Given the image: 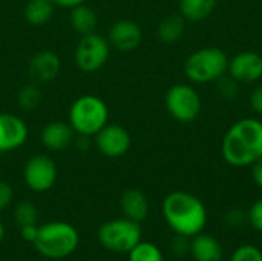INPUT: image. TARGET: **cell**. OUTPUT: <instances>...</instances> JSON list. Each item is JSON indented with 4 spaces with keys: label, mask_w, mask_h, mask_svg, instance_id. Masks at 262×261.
I'll use <instances>...</instances> for the list:
<instances>
[{
    "label": "cell",
    "mask_w": 262,
    "mask_h": 261,
    "mask_svg": "<svg viewBox=\"0 0 262 261\" xmlns=\"http://www.w3.org/2000/svg\"><path fill=\"white\" fill-rule=\"evenodd\" d=\"M221 155L233 168H247L262 158V122L247 117L235 122L223 137Z\"/></svg>",
    "instance_id": "6da1fadb"
},
{
    "label": "cell",
    "mask_w": 262,
    "mask_h": 261,
    "mask_svg": "<svg viewBox=\"0 0 262 261\" xmlns=\"http://www.w3.org/2000/svg\"><path fill=\"white\" fill-rule=\"evenodd\" d=\"M163 217L169 228L183 237L192 238L203 232L207 223V211L204 203L193 194L186 191H173L163 200Z\"/></svg>",
    "instance_id": "7a4b0ae2"
},
{
    "label": "cell",
    "mask_w": 262,
    "mask_h": 261,
    "mask_svg": "<svg viewBox=\"0 0 262 261\" xmlns=\"http://www.w3.org/2000/svg\"><path fill=\"white\" fill-rule=\"evenodd\" d=\"M80 237L77 229L66 222H49L38 226L34 248L37 252L51 260H60L72 255L78 248Z\"/></svg>",
    "instance_id": "3957f363"
},
{
    "label": "cell",
    "mask_w": 262,
    "mask_h": 261,
    "mask_svg": "<svg viewBox=\"0 0 262 261\" xmlns=\"http://www.w3.org/2000/svg\"><path fill=\"white\" fill-rule=\"evenodd\" d=\"M68 123L75 134L81 137H94L109 123V108L98 95H80L69 106Z\"/></svg>",
    "instance_id": "277c9868"
},
{
    "label": "cell",
    "mask_w": 262,
    "mask_h": 261,
    "mask_svg": "<svg viewBox=\"0 0 262 261\" xmlns=\"http://www.w3.org/2000/svg\"><path fill=\"white\" fill-rule=\"evenodd\" d=\"M229 57L215 46H206L193 51L184 63V74L192 83H213L227 74Z\"/></svg>",
    "instance_id": "5b68a950"
},
{
    "label": "cell",
    "mask_w": 262,
    "mask_h": 261,
    "mask_svg": "<svg viewBox=\"0 0 262 261\" xmlns=\"http://www.w3.org/2000/svg\"><path fill=\"white\" fill-rule=\"evenodd\" d=\"M141 240V223L123 218L106 222L98 229V242L115 254H127Z\"/></svg>",
    "instance_id": "8992f818"
},
{
    "label": "cell",
    "mask_w": 262,
    "mask_h": 261,
    "mask_svg": "<svg viewBox=\"0 0 262 261\" xmlns=\"http://www.w3.org/2000/svg\"><path fill=\"white\" fill-rule=\"evenodd\" d=\"M164 105L170 117L180 123L195 122L200 117L203 108L200 94L193 86L187 83L172 85L164 95Z\"/></svg>",
    "instance_id": "52a82bcc"
},
{
    "label": "cell",
    "mask_w": 262,
    "mask_h": 261,
    "mask_svg": "<svg viewBox=\"0 0 262 261\" xmlns=\"http://www.w3.org/2000/svg\"><path fill=\"white\" fill-rule=\"evenodd\" d=\"M111 57V43L107 37L92 32L81 35L74 51V62L77 68L86 74L100 71Z\"/></svg>",
    "instance_id": "ba28073f"
},
{
    "label": "cell",
    "mask_w": 262,
    "mask_h": 261,
    "mask_svg": "<svg viewBox=\"0 0 262 261\" xmlns=\"http://www.w3.org/2000/svg\"><path fill=\"white\" fill-rule=\"evenodd\" d=\"M57 165L48 154H34L23 168L25 185L34 192H46L57 182Z\"/></svg>",
    "instance_id": "9c48e42d"
},
{
    "label": "cell",
    "mask_w": 262,
    "mask_h": 261,
    "mask_svg": "<svg viewBox=\"0 0 262 261\" xmlns=\"http://www.w3.org/2000/svg\"><path fill=\"white\" fill-rule=\"evenodd\" d=\"M95 148L107 158L126 155L132 146V137L126 128L117 123H107L94 135Z\"/></svg>",
    "instance_id": "30bf717a"
},
{
    "label": "cell",
    "mask_w": 262,
    "mask_h": 261,
    "mask_svg": "<svg viewBox=\"0 0 262 261\" xmlns=\"http://www.w3.org/2000/svg\"><path fill=\"white\" fill-rule=\"evenodd\" d=\"M29 137L26 122L9 112H0V152H11L21 148Z\"/></svg>",
    "instance_id": "8fae6325"
},
{
    "label": "cell",
    "mask_w": 262,
    "mask_h": 261,
    "mask_svg": "<svg viewBox=\"0 0 262 261\" xmlns=\"http://www.w3.org/2000/svg\"><path fill=\"white\" fill-rule=\"evenodd\" d=\"M227 74L238 83H255L262 78V55L255 51H243L229 58Z\"/></svg>",
    "instance_id": "7c38bea8"
},
{
    "label": "cell",
    "mask_w": 262,
    "mask_h": 261,
    "mask_svg": "<svg viewBox=\"0 0 262 261\" xmlns=\"http://www.w3.org/2000/svg\"><path fill=\"white\" fill-rule=\"evenodd\" d=\"M107 40L111 43V48L120 52H132L141 45L143 31L137 22L123 18L111 26L107 32Z\"/></svg>",
    "instance_id": "4fadbf2b"
},
{
    "label": "cell",
    "mask_w": 262,
    "mask_h": 261,
    "mask_svg": "<svg viewBox=\"0 0 262 261\" xmlns=\"http://www.w3.org/2000/svg\"><path fill=\"white\" fill-rule=\"evenodd\" d=\"M31 80L35 83H49L55 80L61 71V60L57 52L49 49H41L35 52L28 65Z\"/></svg>",
    "instance_id": "5bb4252c"
},
{
    "label": "cell",
    "mask_w": 262,
    "mask_h": 261,
    "mask_svg": "<svg viewBox=\"0 0 262 261\" xmlns=\"http://www.w3.org/2000/svg\"><path fill=\"white\" fill-rule=\"evenodd\" d=\"M74 137H75V132L71 128V125L61 120L49 122L48 125L43 126L41 134H40L41 145L48 151H52V152L68 149L74 143Z\"/></svg>",
    "instance_id": "9a60e30c"
},
{
    "label": "cell",
    "mask_w": 262,
    "mask_h": 261,
    "mask_svg": "<svg viewBox=\"0 0 262 261\" xmlns=\"http://www.w3.org/2000/svg\"><path fill=\"white\" fill-rule=\"evenodd\" d=\"M120 208L126 218L143 223L149 215V200L140 189H126L120 198Z\"/></svg>",
    "instance_id": "2e32d148"
},
{
    "label": "cell",
    "mask_w": 262,
    "mask_h": 261,
    "mask_svg": "<svg viewBox=\"0 0 262 261\" xmlns=\"http://www.w3.org/2000/svg\"><path fill=\"white\" fill-rule=\"evenodd\" d=\"M189 254L195 261H221L224 252L218 238L200 232L192 237Z\"/></svg>",
    "instance_id": "e0dca14e"
},
{
    "label": "cell",
    "mask_w": 262,
    "mask_h": 261,
    "mask_svg": "<svg viewBox=\"0 0 262 261\" xmlns=\"http://www.w3.org/2000/svg\"><path fill=\"white\" fill-rule=\"evenodd\" d=\"M69 23H71V28L77 34L88 35V34L95 32V28L98 25V17H97V12L91 6L83 3L71 9Z\"/></svg>",
    "instance_id": "ac0fdd59"
},
{
    "label": "cell",
    "mask_w": 262,
    "mask_h": 261,
    "mask_svg": "<svg viewBox=\"0 0 262 261\" xmlns=\"http://www.w3.org/2000/svg\"><path fill=\"white\" fill-rule=\"evenodd\" d=\"M54 11L55 6L51 0H28L23 8V17L32 26H43L52 18Z\"/></svg>",
    "instance_id": "d6986e66"
},
{
    "label": "cell",
    "mask_w": 262,
    "mask_h": 261,
    "mask_svg": "<svg viewBox=\"0 0 262 261\" xmlns=\"http://www.w3.org/2000/svg\"><path fill=\"white\" fill-rule=\"evenodd\" d=\"M184 29H186V23H184V17L181 14L180 15L178 14L167 15L158 23L157 37L161 43L172 45V43H177L178 40H181Z\"/></svg>",
    "instance_id": "ffe728a7"
},
{
    "label": "cell",
    "mask_w": 262,
    "mask_h": 261,
    "mask_svg": "<svg viewBox=\"0 0 262 261\" xmlns=\"http://www.w3.org/2000/svg\"><path fill=\"white\" fill-rule=\"evenodd\" d=\"M218 0H180V14L184 20L201 22L210 17Z\"/></svg>",
    "instance_id": "44dd1931"
},
{
    "label": "cell",
    "mask_w": 262,
    "mask_h": 261,
    "mask_svg": "<svg viewBox=\"0 0 262 261\" xmlns=\"http://www.w3.org/2000/svg\"><path fill=\"white\" fill-rule=\"evenodd\" d=\"M41 100H43V94H41L38 83H35V82L23 85L17 94V103H18L20 109H23V111L35 109L37 106H40Z\"/></svg>",
    "instance_id": "7402d4cb"
},
{
    "label": "cell",
    "mask_w": 262,
    "mask_h": 261,
    "mask_svg": "<svg viewBox=\"0 0 262 261\" xmlns=\"http://www.w3.org/2000/svg\"><path fill=\"white\" fill-rule=\"evenodd\" d=\"M129 261H164L161 249L150 243V242H143L140 240L129 252Z\"/></svg>",
    "instance_id": "603a6c76"
},
{
    "label": "cell",
    "mask_w": 262,
    "mask_h": 261,
    "mask_svg": "<svg viewBox=\"0 0 262 261\" xmlns=\"http://www.w3.org/2000/svg\"><path fill=\"white\" fill-rule=\"evenodd\" d=\"M14 217L20 228L29 226V225H37L38 211L31 202H20L14 209Z\"/></svg>",
    "instance_id": "cb8c5ba5"
},
{
    "label": "cell",
    "mask_w": 262,
    "mask_h": 261,
    "mask_svg": "<svg viewBox=\"0 0 262 261\" xmlns=\"http://www.w3.org/2000/svg\"><path fill=\"white\" fill-rule=\"evenodd\" d=\"M218 83V92L223 98L226 100H235L236 95L239 94V83L232 78L229 74L223 75L220 80H216Z\"/></svg>",
    "instance_id": "d4e9b609"
},
{
    "label": "cell",
    "mask_w": 262,
    "mask_h": 261,
    "mask_svg": "<svg viewBox=\"0 0 262 261\" xmlns=\"http://www.w3.org/2000/svg\"><path fill=\"white\" fill-rule=\"evenodd\" d=\"M230 261H262V251L256 246L244 245L232 254Z\"/></svg>",
    "instance_id": "484cf974"
},
{
    "label": "cell",
    "mask_w": 262,
    "mask_h": 261,
    "mask_svg": "<svg viewBox=\"0 0 262 261\" xmlns=\"http://www.w3.org/2000/svg\"><path fill=\"white\" fill-rule=\"evenodd\" d=\"M247 218L250 222V225L258 231L262 232V198H259L258 202H255L247 214Z\"/></svg>",
    "instance_id": "4316f807"
},
{
    "label": "cell",
    "mask_w": 262,
    "mask_h": 261,
    "mask_svg": "<svg viewBox=\"0 0 262 261\" xmlns=\"http://www.w3.org/2000/svg\"><path fill=\"white\" fill-rule=\"evenodd\" d=\"M14 198V191L9 183L0 182V211H5Z\"/></svg>",
    "instance_id": "83f0119b"
},
{
    "label": "cell",
    "mask_w": 262,
    "mask_h": 261,
    "mask_svg": "<svg viewBox=\"0 0 262 261\" xmlns=\"http://www.w3.org/2000/svg\"><path fill=\"white\" fill-rule=\"evenodd\" d=\"M250 106L258 115H262V83L258 85L252 91V94H250Z\"/></svg>",
    "instance_id": "f1b7e54d"
},
{
    "label": "cell",
    "mask_w": 262,
    "mask_h": 261,
    "mask_svg": "<svg viewBox=\"0 0 262 261\" xmlns=\"http://www.w3.org/2000/svg\"><path fill=\"white\" fill-rule=\"evenodd\" d=\"M189 237H183V235H177L175 242H173V251L177 252V255H184L186 252L190 251V242H187Z\"/></svg>",
    "instance_id": "f546056e"
},
{
    "label": "cell",
    "mask_w": 262,
    "mask_h": 261,
    "mask_svg": "<svg viewBox=\"0 0 262 261\" xmlns=\"http://www.w3.org/2000/svg\"><path fill=\"white\" fill-rule=\"evenodd\" d=\"M37 232H38V226H37V225H29V226L20 228V235H21V238H25V240L29 242V243H34V240H35V237H37Z\"/></svg>",
    "instance_id": "4dcf8cb0"
},
{
    "label": "cell",
    "mask_w": 262,
    "mask_h": 261,
    "mask_svg": "<svg viewBox=\"0 0 262 261\" xmlns=\"http://www.w3.org/2000/svg\"><path fill=\"white\" fill-rule=\"evenodd\" d=\"M252 178H253L255 185L262 189V158L252 165Z\"/></svg>",
    "instance_id": "1f68e13d"
},
{
    "label": "cell",
    "mask_w": 262,
    "mask_h": 261,
    "mask_svg": "<svg viewBox=\"0 0 262 261\" xmlns=\"http://www.w3.org/2000/svg\"><path fill=\"white\" fill-rule=\"evenodd\" d=\"M55 8H64V9H72L78 5L86 3V0H51Z\"/></svg>",
    "instance_id": "d6a6232c"
},
{
    "label": "cell",
    "mask_w": 262,
    "mask_h": 261,
    "mask_svg": "<svg viewBox=\"0 0 262 261\" xmlns=\"http://www.w3.org/2000/svg\"><path fill=\"white\" fill-rule=\"evenodd\" d=\"M226 220H227L232 226H238V225H241V223H243L244 215H243L241 212H238V211H232V212L226 217Z\"/></svg>",
    "instance_id": "836d02e7"
},
{
    "label": "cell",
    "mask_w": 262,
    "mask_h": 261,
    "mask_svg": "<svg viewBox=\"0 0 262 261\" xmlns=\"http://www.w3.org/2000/svg\"><path fill=\"white\" fill-rule=\"evenodd\" d=\"M3 235H5V226H3V223L0 222V243H2V240H3Z\"/></svg>",
    "instance_id": "e575fe53"
},
{
    "label": "cell",
    "mask_w": 262,
    "mask_h": 261,
    "mask_svg": "<svg viewBox=\"0 0 262 261\" xmlns=\"http://www.w3.org/2000/svg\"><path fill=\"white\" fill-rule=\"evenodd\" d=\"M0 157H2V152H0Z\"/></svg>",
    "instance_id": "d590c367"
}]
</instances>
